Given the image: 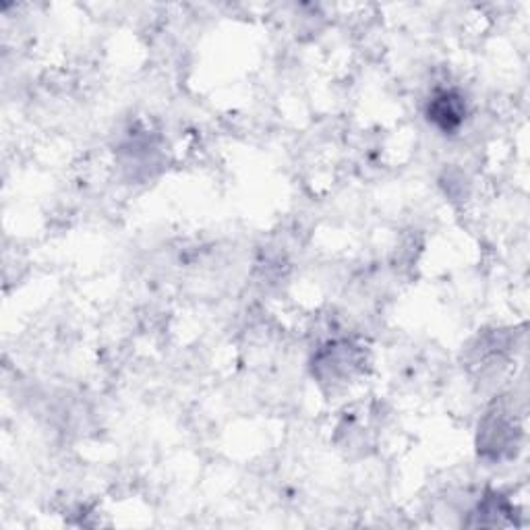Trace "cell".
Segmentation results:
<instances>
[{
    "instance_id": "obj_1",
    "label": "cell",
    "mask_w": 530,
    "mask_h": 530,
    "mask_svg": "<svg viewBox=\"0 0 530 530\" xmlns=\"http://www.w3.org/2000/svg\"><path fill=\"white\" fill-rule=\"evenodd\" d=\"M429 121L441 129L444 133H454L466 116V102L458 92L446 90L439 92L431 102H429Z\"/></svg>"
}]
</instances>
